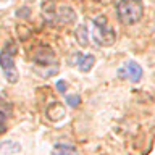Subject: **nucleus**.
Listing matches in <instances>:
<instances>
[{"instance_id": "nucleus-1", "label": "nucleus", "mask_w": 155, "mask_h": 155, "mask_svg": "<svg viewBox=\"0 0 155 155\" xmlns=\"http://www.w3.org/2000/svg\"><path fill=\"white\" fill-rule=\"evenodd\" d=\"M116 13L123 24H134L142 18L144 5L140 0H120L116 5Z\"/></svg>"}, {"instance_id": "nucleus-2", "label": "nucleus", "mask_w": 155, "mask_h": 155, "mask_svg": "<svg viewBox=\"0 0 155 155\" xmlns=\"http://www.w3.org/2000/svg\"><path fill=\"white\" fill-rule=\"evenodd\" d=\"M92 39L97 45L100 47H110L116 41L115 29L108 24L105 16H97L94 19V28H92Z\"/></svg>"}, {"instance_id": "nucleus-3", "label": "nucleus", "mask_w": 155, "mask_h": 155, "mask_svg": "<svg viewBox=\"0 0 155 155\" xmlns=\"http://www.w3.org/2000/svg\"><path fill=\"white\" fill-rule=\"evenodd\" d=\"M15 53H16V45L15 44H7L2 52H0V68L3 70V74L8 82H16L18 81V70L15 66Z\"/></svg>"}, {"instance_id": "nucleus-4", "label": "nucleus", "mask_w": 155, "mask_h": 155, "mask_svg": "<svg viewBox=\"0 0 155 155\" xmlns=\"http://www.w3.org/2000/svg\"><path fill=\"white\" fill-rule=\"evenodd\" d=\"M34 63L39 66V70L42 68H47L45 74L44 76H50V74H55L58 71V63H57V58H55V53H53L50 48L47 47H41L39 50L36 52V57H34Z\"/></svg>"}, {"instance_id": "nucleus-5", "label": "nucleus", "mask_w": 155, "mask_h": 155, "mask_svg": "<svg viewBox=\"0 0 155 155\" xmlns=\"http://www.w3.org/2000/svg\"><path fill=\"white\" fill-rule=\"evenodd\" d=\"M118 76L123 78V79H128L131 82H139L140 78H142V68L136 61H126L118 70Z\"/></svg>"}, {"instance_id": "nucleus-6", "label": "nucleus", "mask_w": 155, "mask_h": 155, "mask_svg": "<svg viewBox=\"0 0 155 155\" xmlns=\"http://www.w3.org/2000/svg\"><path fill=\"white\" fill-rule=\"evenodd\" d=\"M71 63H73V65H76L82 73H87V71L92 70V66H94L95 57L94 55H81V53H74Z\"/></svg>"}, {"instance_id": "nucleus-7", "label": "nucleus", "mask_w": 155, "mask_h": 155, "mask_svg": "<svg viewBox=\"0 0 155 155\" xmlns=\"http://www.w3.org/2000/svg\"><path fill=\"white\" fill-rule=\"evenodd\" d=\"M55 18H57V21L58 23H65V24H70L73 23L76 19V13H74V10L70 8V7H60L57 10V13H55Z\"/></svg>"}, {"instance_id": "nucleus-8", "label": "nucleus", "mask_w": 155, "mask_h": 155, "mask_svg": "<svg viewBox=\"0 0 155 155\" xmlns=\"http://www.w3.org/2000/svg\"><path fill=\"white\" fill-rule=\"evenodd\" d=\"M47 115H48V118H50V120L58 121V120H61L63 116H65V108L61 107V104H58V102H53L52 107L47 110Z\"/></svg>"}, {"instance_id": "nucleus-9", "label": "nucleus", "mask_w": 155, "mask_h": 155, "mask_svg": "<svg viewBox=\"0 0 155 155\" xmlns=\"http://www.w3.org/2000/svg\"><path fill=\"white\" fill-rule=\"evenodd\" d=\"M52 155H79L78 150L66 144H57L52 150Z\"/></svg>"}, {"instance_id": "nucleus-10", "label": "nucleus", "mask_w": 155, "mask_h": 155, "mask_svg": "<svg viewBox=\"0 0 155 155\" xmlns=\"http://www.w3.org/2000/svg\"><path fill=\"white\" fill-rule=\"evenodd\" d=\"M76 41L81 47H86L89 44V32H87V28L84 24H79L76 29Z\"/></svg>"}, {"instance_id": "nucleus-11", "label": "nucleus", "mask_w": 155, "mask_h": 155, "mask_svg": "<svg viewBox=\"0 0 155 155\" xmlns=\"http://www.w3.org/2000/svg\"><path fill=\"white\" fill-rule=\"evenodd\" d=\"M0 150L5 153H13V152H19L21 147H19L18 144H13L12 140H5V142L0 144Z\"/></svg>"}, {"instance_id": "nucleus-12", "label": "nucleus", "mask_w": 155, "mask_h": 155, "mask_svg": "<svg viewBox=\"0 0 155 155\" xmlns=\"http://www.w3.org/2000/svg\"><path fill=\"white\" fill-rule=\"evenodd\" d=\"M8 128V115L7 111L0 108V134H5Z\"/></svg>"}, {"instance_id": "nucleus-13", "label": "nucleus", "mask_w": 155, "mask_h": 155, "mask_svg": "<svg viewBox=\"0 0 155 155\" xmlns=\"http://www.w3.org/2000/svg\"><path fill=\"white\" fill-rule=\"evenodd\" d=\"M66 104L70 105V107H73V108H76V107L81 104L79 95H68V97H66Z\"/></svg>"}, {"instance_id": "nucleus-14", "label": "nucleus", "mask_w": 155, "mask_h": 155, "mask_svg": "<svg viewBox=\"0 0 155 155\" xmlns=\"http://www.w3.org/2000/svg\"><path fill=\"white\" fill-rule=\"evenodd\" d=\"M29 13H31V10H29V8H19L18 13H16V16H19V18H29Z\"/></svg>"}, {"instance_id": "nucleus-15", "label": "nucleus", "mask_w": 155, "mask_h": 155, "mask_svg": "<svg viewBox=\"0 0 155 155\" xmlns=\"http://www.w3.org/2000/svg\"><path fill=\"white\" fill-rule=\"evenodd\" d=\"M57 89L65 94V91H66V82H65V81H58V82H57Z\"/></svg>"}, {"instance_id": "nucleus-16", "label": "nucleus", "mask_w": 155, "mask_h": 155, "mask_svg": "<svg viewBox=\"0 0 155 155\" xmlns=\"http://www.w3.org/2000/svg\"><path fill=\"white\" fill-rule=\"evenodd\" d=\"M29 2H34V0H29Z\"/></svg>"}]
</instances>
